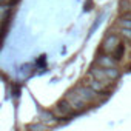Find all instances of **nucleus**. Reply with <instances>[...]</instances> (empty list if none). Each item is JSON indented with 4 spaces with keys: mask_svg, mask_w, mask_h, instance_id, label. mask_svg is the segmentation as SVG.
<instances>
[{
    "mask_svg": "<svg viewBox=\"0 0 131 131\" xmlns=\"http://www.w3.org/2000/svg\"><path fill=\"white\" fill-rule=\"evenodd\" d=\"M5 2H6V0H0V5H3Z\"/></svg>",
    "mask_w": 131,
    "mask_h": 131,
    "instance_id": "nucleus-16",
    "label": "nucleus"
},
{
    "mask_svg": "<svg viewBox=\"0 0 131 131\" xmlns=\"http://www.w3.org/2000/svg\"><path fill=\"white\" fill-rule=\"evenodd\" d=\"M88 85H90L94 91H97L99 94L105 91V82H102V80H99V79H96V77H93V80H90Z\"/></svg>",
    "mask_w": 131,
    "mask_h": 131,
    "instance_id": "nucleus-7",
    "label": "nucleus"
},
{
    "mask_svg": "<svg viewBox=\"0 0 131 131\" xmlns=\"http://www.w3.org/2000/svg\"><path fill=\"white\" fill-rule=\"evenodd\" d=\"M119 43H120V42H119V37L114 36V34H110V36L105 39V42H103V49H105L106 52H111V51H114V49L117 48Z\"/></svg>",
    "mask_w": 131,
    "mask_h": 131,
    "instance_id": "nucleus-4",
    "label": "nucleus"
},
{
    "mask_svg": "<svg viewBox=\"0 0 131 131\" xmlns=\"http://www.w3.org/2000/svg\"><path fill=\"white\" fill-rule=\"evenodd\" d=\"M0 39H2V34H0Z\"/></svg>",
    "mask_w": 131,
    "mask_h": 131,
    "instance_id": "nucleus-17",
    "label": "nucleus"
},
{
    "mask_svg": "<svg viewBox=\"0 0 131 131\" xmlns=\"http://www.w3.org/2000/svg\"><path fill=\"white\" fill-rule=\"evenodd\" d=\"M91 3H93V0H86V3H85V11H90V9H91Z\"/></svg>",
    "mask_w": 131,
    "mask_h": 131,
    "instance_id": "nucleus-13",
    "label": "nucleus"
},
{
    "mask_svg": "<svg viewBox=\"0 0 131 131\" xmlns=\"http://www.w3.org/2000/svg\"><path fill=\"white\" fill-rule=\"evenodd\" d=\"M77 94L85 100V102H91V100H94L96 97H97V91H94L90 85H86V86H79L77 88Z\"/></svg>",
    "mask_w": 131,
    "mask_h": 131,
    "instance_id": "nucleus-1",
    "label": "nucleus"
},
{
    "mask_svg": "<svg viewBox=\"0 0 131 131\" xmlns=\"http://www.w3.org/2000/svg\"><path fill=\"white\" fill-rule=\"evenodd\" d=\"M105 71H106V76H108V79H110V80H113V79H117V77H119V71L116 70V67L105 68Z\"/></svg>",
    "mask_w": 131,
    "mask_h": 131,
    "instance_id": "nucleus-9",
    "label": "nucleus"
},
{
    "mask_svg": "<svg viewBox=\"0 0 131 131\" xmlns=\"http://www.w3.org/2000/svg\"><path fill=\"white\" fill-rule=\"evenodd\" d=\"M119 6H120V11H129L131 9V2L129 0H120Z\"/></svg>",
    "mask_w": 131,
    "mask_h": 131,
    "instance_id": "nucleus-10",
    "label": "nucleus"
},
{
    "mask_svg": "<svg viewBox=\"0 0 131 131\" xmlns=\"http://www.w3.org/2000/svg\"><path fill=\"white\" fill-rule=\"evenodd\" d=\"M67 99L70 100V103L73 105V108H76V110H82L83 108V103H85V100L76 93V91H70L68 93V96H67Z\"/></svg>",
    "mask_w": 131,
    "mask_h": 131,
    "instance_id": "nucleus-2",
    "label": "nucleus"
},
{
    "mask_svg": "<svg viewBox=\"0 0 131 131\" xmlns=\"http://www.w3.org/2000/svg\"><path fill=\"white\" fill-rule=\"evenodd\" d=\"M56 117H54V114H51V113H48V111H43L42 113V120H46V122H52Z\"/></svg>",
    "mask_w": 131,
    "mask_h": 131,
    "instance_id": "nucleus-11",
    "label": "nucleus"
},
{
    "mask_svg": "<svg viewBox=\"0 0 131 131\" xmlns=\"http://www.w3.org/2000/svg\"><path fill=\"white\" fill-rule=\"evenodd\" d=\"M97 63L102 68H111V67H116V59L110 57V56H99L97 57Z\"/></svg>",
    "mask_w": 131,
    "mask_h": 131,
    "instance_id": "nucleus-5",
    "label": "nucleus"
},
{
    "mask_svg": "<svg viewBox=\"0 0 131 131\" xmlns=\"http://www.w3.org/2000/svg\"><path fill=\"white\" fill-rule=\"evenodd\" d=\"M120 19H129V20H131V13L128 11V13H126V14H123V16H122Z\"/></svg>",
    "mask_w": 131,
    "mask_h": 131,
    "instance_id": "nucleus-14",
    "label": "nucleus"
},
{
    "mask_svg": "<svg viewBox=\"0 0 131 131\" xmlns=\"http://www.w3.org/2000/svg\"><path fill=\"white\" fill-rule=\"evenodd\" d=\"M56 110H57V113L59 114H62V116H67V114H73V105L70 103V100L68 99H63V100H60L59 103H57V106H56Z\"/></svg>",
    "mask_w": 131,
    "mask_h": 131,
    "instance_id": "nucleus-3",
    "label": "nucleus"
},
{
    "mask_svg": "<svg viewBox=\"0 0 131 131\" xmlns=\"http://www.w3.org/2000/svg\"><path fill=\"white\" fill-rule=\"evenodd\" d=\"M120 26L122 28H131V20L129 19H120Z\"/></svg>",
    "mask_w": 131,
    "mask_h": 131,
    "instance_id": "nucleus-12",
    "label": "nucleus"
},
{
    "mask_svg": "<svg viewBox=\"0 0 131 131\" xmlns=\"http://www.w3.org/2000/svg\"><path fill=\"white\" fill-rule=\"evenodd\" d=\"M90 74H91L93 77H96V79H99V80H102V82H105V80H108V76H106V71H105V68H99V67H93V68L90 70Z\"/></svg>",
    "mask_w": 131,
    "mask_h": 131,
    "instance_id": "nucleus-6",
    "label": "nucleus"
},
{
    "mask_svg": "<svg viewBox=\"0 0 131 131\" xmlns=\"http://www.w3.org/2000/svg\"><path fill=\"white\" fill-rule=\"evenodd\" d=\"M123 52H125V46H123L122 43H119L117 48L114 49V56H113V57H114L116 60H120V59L123 57Z\"/></svg>",
    "mask_w": 131,
    "mask_h": 131,
    "instance_id": "nucleus-8",
    "label": "nucleus"
},
{
    "mask_svg": "<svg viewBox=\"0 0 131 131\" xmlns=\"http://www.w3.org/2000/svg\"><path fill=\"white\" fill-rule=\"evenodd\" d=\"M29 128H31V129H39V128H42V125H31Z\"/></svg>",
    "mask_w": 131,
    "mask_h": 131,
    "instance_id": "nucleus-15",
    "label": "nucleus"
}]
</instances>
